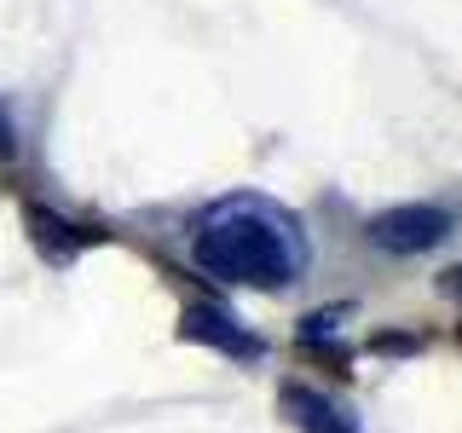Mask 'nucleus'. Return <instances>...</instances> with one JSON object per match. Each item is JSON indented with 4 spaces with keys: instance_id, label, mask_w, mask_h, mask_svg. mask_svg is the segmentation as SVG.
<instances>
[{
    "instance_id": "f257e3e1",
    "label": "nucleus",
    "mask_w": 462,
    "mask_h": 433,
    "mask_svg": "<svg viewBox=\"0 0 462 433\" xmlns=\"http://www.w3.org/2000/svg\"><path fill=\"white\" fill-rule=\"evenodd\" d=\"M191 260L208 278L237 283V289H283L307 266V243L289 226V214L266 208L254 197H231L202 214Z\"/></svg>"
},
{
    "instance_id": "f03ea898",
    "label": "nucleus",
    "mask_w": 462,
    "mask_h": 433,
    "mask_svg": "<svg viewBox=\"0 0 462 433\" xmlns=\"http://www.w3.org/2000/svg\"><path fill=\"white\" fill-rule=\"evenodd\" d=\"M370 243L387 254H428L451 237V214L445 208H428V202H404V208H382L370 214Z\"/></svg>"
},
{
    "instance_id": "7ed1b4c3",
    "label": "nucleus",
    "mask_w": 462,
    "mask_h": 433,
    "mask_svg": "<svg viewBox=\"0 0 462 433\" xmlns=\"http://www.w3.org/2000/svg\"><path fill=\"white\" fill-rule=\"evenodd\" d=\"M180 341L214 346V353L237 358V364H254V358L266 353V341L249 336V329H243L231 312H220V307H185V312H180Z\"/></svg>"
},
{
    "instance_id": "20e7f679",
    "label": "nucleus",
    "mask_w": 462,
    "mask_h": 433,
    "mask_svg": "<svg viewBox=\"0 0 462 433\" xmlns=\"http://www.w3.org/2000/svg\"><path fill=\"white\" fill-rule=\"evenodd\" d=\"M23 226H29V243L41 249V260L47 266H69L81 249H93L98 243V231H87V226H69L64 214H52V208H23Z\"/></svg>"
},
{
    "instance_id": "39448f33",
    "label": "nucleus",
    "mask_w": 462,
    "mask_h": 433,
    "mask_svg": "<svg viewBox=\"0 0 462 433\" xmlns=\"http://www.w3.org/2000/svg\"><path fill=\"white\" fill-rule=\"evenodd\" d=\"M283 416H289L300 433H358V422L341 410L336 399H324L318 387H300V382L283 387Z\"/></svg>"
},
{
    "instance_id": "423d86ee",
    "label": "nucleus",
    "mask_w": 462,
    "mask_h": 433,
    "mask_svg": "<svg viewBox=\"0 0 462 433\" xmlns=\"http://www.w3.org/2000/svg\"><path fill=\"white\" fill-rule=\"evenodd\" d=\"M18 151V127H12V115H6V105H0V162Z\"/></svg>"
},
{
    "instance_id": "0eeeda50",
    "label": "nucleus",
    "mask_w": 462,
    "mask_h": 433,
    "mask_svg": "<svg viewBox=\"0 0 462 433\" xmlns=\"http://www.w3.org/2000/svg\"><path fill=\"white\" fill-rule=\"evenodd\" d=\"M439 295L462 300V266H445V272H439Z\"/></svg>"
}]
</instances>
